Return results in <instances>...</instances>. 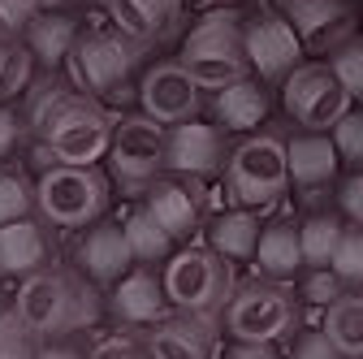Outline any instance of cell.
Here are the masks:
<instances>
[{
    "label": "cell",
    "mask_w": 363,
    "mask_h": 359,
    "mask_svg": "<svg viewBox=\"0 0 363 359\" xmlns=\"http://www.w3.org/2000/svg\"><path fill=\"white\" fill-rule=\"evenodd\" d=\"M30 126L39 130L43 148L57 165H100L113 148V113L96 104V96H82L78 87L39 82L30 96Z\"/></svg>",
    "instance_id": "6da1fadb"
},
{
    "label": "cell",
    "mask_w": 363,
    "mask_h": 359,
    "mask_svg": "<svg viewBox=\"0 0 363 359\" xmlns=\"http://www.w3.org/2000/svg\"><path fill=\"white\" fill-rule=\"evenodd\" d=\"M13 307L22 311V321L48 342V338H69L78 329H91L100 321V290L96 282H82V268H39V273L22 277L18 282V294H13Z\"/></svg>",
    "instance_id": "7a4b0ae2"
},
{
    "label": "cell",
    "mask_w": 363,
    "mask_h": 359,
    "mask_svg": "<svg viewBox=\"0 0 363 359\" xmlns=\"http://www.w3.org/2000/svg\"><path fill=\"white\" fill-rule=\"evenodd\" d=\"M177 61L186 65V74L203 92H225V87H234L238 78H247L251 61H247V31H242L238 13H230V9L203 13L191 26V35L182 39Z\"/></svg>",
    "instance_id": "3957f363"
},
{
    "label": "cell",
    "mask_w": 363,
    "mask_h": 359,
    "mask_svg": "<svg viewBox=\"0 0 363 359\" xmlns=\"http://www.w3.org/2000/svg\"><path fill=\"white\" fill-rule=\"evenodd\" d=\"M160 273H164V290H169L173 311H195V316H220L238 290L234 260H225L208 243L203 247L182 243Z\"/></svg>",
    "instance_id": "277c9868"
},
{
    "label": "cell",
    "mask_w": 363,
    "mask_h": 359,
    "mask_svg": "<svg viewBox=\"0 0 363 359\" xmlns=\"http://www.w3.org/2000/svg\"><path fill=\"white\" fill-rule=\"evenodd\" d=\"M108 208V177L100 165H48L35 177V212L52 230L96 226Z\"/></svg>",
    "instance_id": "5b68a950"
},
{
    "label": "cell",
    "mask_w": 363,
    "mask_h": 359,
    "mask_svg": "<svg viewBox=\"0 0 363 359\" xmlns=\"http://www.w3.org/2000/svg\"><path fill=\"white\" fill-rule=\"evenodd\" d=\"M298 294L290 290V282H272V277H255L247 286L234 290L230 307L220 311L225 338H247V342H286L294 338L298 325Z\"/></svg>",
    "instance_id": "8992f818"
},
{
    "label": "cell",
    "mask_w": 363,
    "mask_h": 359,
    "mask_svg": "<svg viewBox=\"0 0 363 359\" xmlns=\"http://www.w3.org/2000/svg\"><path fill=\"white\" fill-rule=\"evenodd\" d=\"M230 195L242 208H268L277 204L290 187V148L281 134H247V139L230 152Z\"/></svg>",
    "instance_id": "52a82bcc"
},
{
    "label": "cell",
    "mask_w": 363,
    "mask_h": 359,
    "mask_svg": "<svg viewBox=\"0 0 363 359\" xmlns=\"http://www.w3.org/2000/svg\"><path fill=\"white\" fill-rule=\"evenodd\" d=\"M108 165H113L117 182L130 187V195H143V187L152 182V177H160L169 169V126L156 121L143 109L117 117Z\"/></svg>",
    "instance_id": "ba28073f"
},
{
    "label": "cell",
    "mask_w": 363,
    "mask_h": 359,
    "mask_svg": "<svg viewBox=\"0 0 363 359\" xmlns=\"http://www.w3.org/2000/svg\"><path fill=\"white\" fill-rule=\"evenodd\" d=\"M139 48L130 35H121L117 26L113 31H86L78 35L74 53L65 61V74H69V87H78L82 96H117V87L130 78L134 61H139Z\"/></svg>",
    "instance_id": "9c48e42d"
},
{
    "label": "cell",
    "mask_w": 363,
    "mask_h": 359,
    "mask_svg": "<svg viewBox=\"0 0 363 359\" xmlns=\"http://www.w3.org/2000/svg\"><path fill=\"white\" fill-rule=\"evenodd\" d=\"M281 104L303 130H333L354 109V96L342 87L333 65H298L281 82Z\"/></svg>",
    "instance_id": "30bf717a"
},
{
    "label": "cell",
    "mask_w": 363,
    "mask_h": 359,
    "mask_svg": "<svg viewBox=\"0 0 363 359\" xmlns=\"http://www.w3.org/2000/svg\"><path fill=\"white\" fill-rule=\"evenodd\" d=\"M139 109L152 113L164 126L195 121L199 109H203V87L186 74V65H182V61H160L139 82Z\"/></svg>",
    "instance_id": "8fae6325"
},
{
    "label": "cell",
    "mask_w": 363,
    "mask_h": 359,
    "mask_svg": "<svg viewBox=\"0 0 363 359\" xmlns=\"http://www.w3.org/2000/svg\"><path fill=\"white\" fill-rule=\"evenodd\" d=\"M143 204L147 212L160 221V226L177 238V243H191L199 230H203V187H199V177H182V173H160L152 177V182L143 187Z\"/></svg>",
    "instance_id": "7c38bea8"
},
{
    "label": "cell",
    "mask_w": 363,
    "mask_h": 359,
    "mask_svg": "<svg viewBox=\"0 0 363 359\" xmlns=\"http://www.w3.org/2000/svg\"><path fill=\"white\" fill-rule=\"evenodd\" d=\"M247 31V61L255 70V78L264 82H286L298 65H303V39L294 31L290 18H277V13H264L255 22L242 26Z\"/></svg>",
    "instance_id": "4fadbf2b"
},
{
    "label": "cell",
    "mask_w": 363,
    "mask_h": 359,
    "mask_svg": "<svg viewBox=\"0 0 363 359\" xmlns=\"http://www.w3.org/2000/svg\"><path fill=\"white\" fill-rule=\"evenodd\" d=\"M230 169V152H225V126L216 121H182L169 126V173L182 177H216Z\"/></svg>",
    "instance_id": "5bb4252c"
},
{
    "label": "cell",
    "mask_w": 363,
    "mask_h": 359,
    "mask_svg": "<svg viewBox=\"0 0 363 359\" xmlns=\"http://www.w3.org/2000/svg\"><path fill=\"white\" fill-rule=\"evenodd\" d=\"M220 316H195V311H173L160 316L143 342L152 359H216V342H220Z\"/></svg>",
    "instance_id": "9a60e30c"
},
{
    "label": "cell",
    "mask_w": 363,
    "mask_h": 359,
    "mask_svg": "<svg viewBox=\"0 0 363 359\" xmlns=\"http://www.w3.org/2000/svg\"><path fill=\"white\" fill-rule=\"evenodd\" d=\"M134 264L139 260H134L125 221H100V226H91L82 234V243L74 247V268H82L96 286H117Z\"/></svg>",
    "instance_id": "2e32d148"
},
{
    "label": "cell",
    "mask_w": 363,
    "mask_h": 359,
    "mask_svg": "<svg viewBox=\"0 0 363 359\" xmlns=\"http://www.w3.org/2000/svg\"><path fill=\"white\" fill-rule=\"evenodd\" d=\"M286 18L294 22L303 48H311V53H337L346 39H354L350 0H290Z\"/></svg>",
    "instance_id": "e0dca14e"
},
{
    "label": "cell",
    "mask_w": 363,
    "mask_h": 359,
    "mask_svg": "<svg viewBox=\"0 0 363 359\" xmlns=\"http://www.w3.org/2000/svg\"><path fill=\"white\" fill-rule=\"evenodd\" d=\"M169 307L173 303L164 290V273H156V264H134L108 294V311L125 325H156L160 316H169Z\"/></svg>",
    "instance_id": "ac0fdd59"
},
{
    "label": "cell",
    "mask_w": 363,
    "mask_h": 359,
    "mask_svg": "<svg viewBox=\"0 0 363 359\" xmlns=\"http://www.w3.org/2000/svg\"><path fill=\"white\" fill-rule=\"evenodd\" d=\"M104 9L121 35L147 48V43H160L177 31L186 0H104Z\"/></svg>",
    "instance_id": "d6986e66"
},
{
    "label": "cell",
    "mask_w": 363,
    "mask_h": 359,
    "mask_svg": "<svg viewBox=\"0 0 363 359\" xmlns=\"http://www.w3.org/2000/svg\"><path fill=\"white\" fill-rule=\"evenodd\" d=\"M48 221L43 216H22V221H9L0 226V277H30L39 268H48V234H43Z\"/></svg>",
    "instance_id": "ffe728a7"
},
{
    "label": "cell",
    "mask_w": 363,
    "mask_h": 359,
    "mask_svg": "<svg viewBox=\"0 0 363 359\" xmlns=\"http://www.w3.org/2000/svg\"><path fill=\"white\" fill-rule=\"evenodd\" d=\"M212 121L225 126L230 134H251L268 121V92H264V78L255 82L251 74L238 78L234 87H225V92H212Z\"/></svg>",
    "instance_id": "44dd1931"
},
{
    "label": "cell",
    "mask_w": 363,
    "mask_h": 359,
    "mask_svg": "<svg viewBox=\"0 0 363 359\" xmlns=\"http://www.w3.org/2000/svg\"><path fill=\"white\" fill-rule=\"evenodd\" d=\"M286 148H290V177L298 187H325L337 177L342 156H337V143L329 130H303Z\"/></svg>",
    "instance_id": "7402d4cb"
},
{
    "label": "cell",
    "mask_w": 363,
    "mask_h": 359,
    "mask_svg": "<svg viewBox=\"0 0 363 359\" xmlns=\"http://www.w3.org/2000/svg\"><path fill=\"white\" fill-rule=\"evenodd\" d=\"M255 268H259V277L294 282L307 268L298 226H290V221H268L264 234H259V247H255Z\"/></svg>",
    "instance_id": "603a6c76"
},
{
    "label": "cell",
    "mask_w": 363,
    "mask_h": 359,
    "mask_svg": "<svg viewBox=\"0 0 363 359\" xmlns=\"http://www.w3.org/2000/svg\"><path fill=\"white\" fill-rule=\"evenodd\" d=\"M259 234H264V221L255 208H230V212H216L208 221V247H216L225 260H255V247H259Z\"/></svg>",
    "instance_id": "cb8c5ba5"
},
{
    "label": "cell",
    "mask_w": 363,
    "mask_h": 359,
    "mask_svg": "<svg viewBox=\"0 0 363 359\" xmlns=\"http://www.w3.org/2000/svg\"><path fill=\"white\" fill-rule=\"evenodd\" d=\"M78 22L74 18H61V13H39L30 26H26V48L35 53V61L43 70H57L69 61L74 43H78Z\"/></svg>",
    "instance_id": "d4e9b609"
},
{
    "label": "cell",
    "mask_w": 363,
    "mask_h": 359,
    "mask_svg": "<svg viewBox=\"0 0 363 359\" xmlns=\"http://www.w3.org/2000/svg\"><path fill=\"white\" fill-rule=\"evenodd\" d=\"M320 325L346 359H363V290H346L342 299H333L320 311Z\"/></svg>",
    "instance_id": "484cf974"
},
{
    "label": "cell",
    "mask_w": 363,
    "mask_h": 359,
    "mask_svg": "<svg viewBox=\"0 0 363 359\" xmlns=\"http://www.w3.org/2000/svg\"><path fill=\"white\" fill-rule=\"evenodd\" d=\"M125 234H130V247H134V260L139 264H169V255L182 247L160 221L147 212V204L130 208L125 212Z\"/></svg>",
    "instance_id": "4316f807"
},
{
    "label": "cell",
    "mask_w": 363,
    "mask_h": 359,
    "mask_svg": "<svg viewBox=\"0 0 363 359\" xmlns=\"http://www.w3.org/2000/svg\"><path fill=\"white\" fill-rule=\"evenodd\" d=\"M342 216L333 212H311L303 226H298V238H303V260L307 268H329L333 264V251L342 243Z\"/></svg>",
    "instance_id": "83f0119b"
},
{
    "label": "cell",
    "mask_w": 363,
    "mask_h": 359,
    "mask_svg": "<svg viewBox=\"0 0 363 359\" xmlns=\"http://www.w3.org/2000/svg\"><path fill=\"white\" fill-rule=\"evenodd\" d=\"M39 346L43 338L22 321L18 307L0 311V359H39Z\"/></svg>",
    "instance_id": "f1b7e54d"
},
{
    "label": "cell",
    "mask_w": 363,
    "mask_h": 359,
    "mask_svg": "<svg viewBox=\"0 0 363 359\" xmlns=\"http://www.w3.org/2000/svg\"><path fill=\"white\" fill-rule=\"evenodd\" d=\"M35 212V187L18 169H5L0 165V226H9V221H22Z\"/></svg>",
    "instance_id": "f546056e"
},
{
    "label": "cell",
    "mask_w": 363,
    "mask_h": 359,
    "mask_svg": "<svg viewBox=\"0 0 363 359\" xmlns=\"http://www.w3.org/2000/svg\"><path fill=\"white\" fill-rule=\"evenodd\" d=\"M329 268L346 282V290H363V226H346L342 230V243H337Z\"/></svg>",
    "instance_id": "4dcf8cb0"
},
{
    "label": "cell",
    "mask_w": 363,
    "mask_h": 359,
    "mask_svg": "<svg viewBox=\"0 0 363 359\" xmlns=\"http://www.w3.org/2000/svg\"><path fill=\"white\" fill-rule=\"evenodd\" d=\"M346 294V282L333 273V268H307V277H303V286H298V299L307 303V307H329L333 299H342Z\"/></svg>",
    "instance_id": "1f68e13d"
},
{
    "label": "cell",
    "mask_w": 363,
    "mask_h": 359,
    "mask_svg": "<svg viewBox=\"0 0 363 359\" xmlns=\"http://www.w3.org/2000/svg\"><path fill=\"white\" fill-rule=\"evenodd\" d=\"M333 74L342 78V87H346V92L354 96V100H363V39L354 35V39H346L342 43V48L333 53Z\"/></svg>",
    "instance_id": "d6a6232c"
},
{
    "label": "cell",
    "mask_w": 363,
    "mask_h": 359,
    "mask_svg": "<svg viewBox=\"0 0 363 359\" xmlns=\"http://www.w3.org/2000/svg\"><path fill=\"white\" fill-rule=\"evenodd\" d=\"M333 143H337V156L354 169H363V109H350L333 130Z\"/></svg>",
    "instance_id": "836d02e7"
},
{
    "label": "cell",
    "mask_w": 363,
    "mask_h": 359,
    "mask_svg": "<svg viewBox=\"0 0 363 359\" xmlns=\"http://www.w3.org/2000/svg\"><path fill=\"white\" fill-rule=\"evenodd\" d=\"M290 359H346V355L337 350V342H333V338L325 333V325H320V329H298V333H294Z\"/></svg>",
    "instance_id": "e575fe53"
},
{
    "label": "cell",
    "mask_w": 363,
    "mask_h": 359,
    "mask_svg": "<svg viewBox=\"0 0 363 359\" xmlns=\"http://www.w3.org/2000/svg\"><path fill=\"white\" fill-rule=\"evenodd\" d=\"M39 13H43L39 0H0V31H5V35H18V31H26Z\"/></svg>",
    "instance_id": "d590c367"
},
{
    "label": "cell",
    "mask_w": 363,
    "mask_h": 359,
    "mask_svg": "<svg viewBox=\"0 0 363 359\" xmlns=\"http://www.w3.org/2000/svg\"><path fill=\"white\" fill-rule=\"evenodd\" d=\"M337 204H342V216L350 221V226H363V169H354L346 182H342Z\"/></svg>",
    "instance_id": "8d00e7d4"
},
{
    "label": "cell",
    "mask_w": 363,
    "mask_h": 359,
    "mask_svg": "<svg viewBox=\"0 0 363 359\" xmlns=\"http://www.w3.org/2000/svg\"><path fill=\"white\" fill-rule=\"evenodd\" d=\"M91 359H152V355H147L143 338H104L91 350Z\"/></svg>",
    "instance_id": "74e56055"
},
{
    "label": "cell",
    "mask_w": 363,
    "mask_h": 359,
    "mask_svg": "<svg viewBox=\"0 0 363 359\" xmlns=\"http://www.w3.org/2000/svg\"><path fill=\"white\" fill-rule=\"evenodd\" d=\"M216 359H281L277 355V346L272 342H247V338H230L220 346V355Z\"/></svg>",
    "instance_id": "f35d334b"
},
{
    "label": "cell",
    "mask_w": 363,
    "mask_h": 359,
    "mask_svg": "<svg viewBox=\"0 0 363 359\" xmlns=\"http://www.w3.org/2000/svg\"><path fill=\"white\" fill-rule=\"evenodd\" d=\"M18 139H22V117H18L9 104H0V160L13 156Z\"/></svg>",
    "instance_id": "ab89813d"
},
{
    "label": "cell",
    "mask_w": 363,
    "mask_h": 359,
    "mask_svg": "<svg viewBox=\"0 0 363 359\" xmlns=\"http://www.w3.org/2000/svg\"><path fill=\"white\" fill-rule=\"evenodd\" d=\"M39 359H91V355H82L78 346H69V342H61V338H48L39 346Z\"/></svg>",
    "instance_id": "60d3db41"
},
{
    "label": "cell",
    "mask_w": 363,
    "mask_h": 359,
    "mask_svg": "<svg viewBox=\"0 0 363 359\" xmlns=\"http://www.w3.org/2000/svg\"><path fill=\"white\" fill-rule=\"evenodd\" d=\"M13 53H18V39L0 31V92H5V74H9V65H13Z\"/></svg>",
    "instance_id": "b9f144b4"
},
{
    "label": "cell",
    "mask_w": 363,
    "mask_h": 359,
    "mask_svg": "<svg viewBox=\"0 0 363 359\" xmlns=\"http://www.w3.org/2000/svg\"><path fill=\"white\" fill-rule=\"evenodd\" d=\"M39 5H43V9H52V5H65V0H39Z\"/></svg>",
    "instance_id": "7bdbcfd3"
},
{
    "label": "cell",
    "mask_w": 363,
    "mask_h": 359,
    "mask_svg": "<svg viewBox=\"0 0 363 359\" xmlns=\"http://www.w3.org/2000/svg\"><path fill=\"white\" fill-rule=\"evenodd\" d=\"M216 5H238V0H216Z\"/></svg>",
    "instance_id": "ee69618b"
}]
</instances>
